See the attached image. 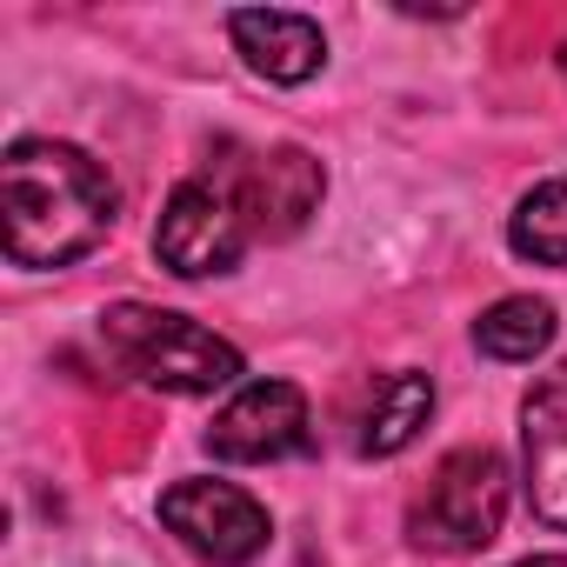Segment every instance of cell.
<instances>
[{"label":"cell","mask_w":567,"mask_h":567,"mask_svg":"<svg viewBox=\"0 0 567 567\" xmlns=\"http://www.w3.org/2000/svg\"><path fill=\"white\" fill-rule=\"evenodd\" d=\"M114 181L94 154L68 141H14L0 161V214H8L14 267H68L94 254L114 227Z\"/></svg>","instance_id":"obj_1"},{"label":"cell","mask_w":567,"mask_h":567,"mask_svg":"<svg viewBox=\"0 0 567 567\" xmlns=\"http://www.w3.org/2000/svg\"><path fill=\"white\" fill-rule=\"evenodd\" d=\"M101 341H107L121 374H134L161 394H214V388L240 381V348L207 334L187 315H167V308H141V301L107 308Z\"/></svg>","instance_id":"obj_2"},{"label":"cell","mask_w":567,"mask_h":567,"mask_svg":"<svg viewBox=\"0 0 567 567\" xmlns=\"http://www.w3.org/2000/svg\"><path fill=\"white\" fill-rule=\"evenodd\" d=\"M507 494H514V474H507V454L501 447H454L427 487L408 501V540L427 547V554H474L501 534L507 520Z\"/></svg>","instance_id":"obj_3"},{"label":"cell","mask_w":567,"mask_h":567,"mask_svg":"<svg viewBox=\"0 0 567 567\" xmlns=\"http://www.w3.org/2000/svg\"><path fill=\"white\" fill-rule=\"evenodd\" d=\"M247 240H254V227H247L240 200H234L214 174L181 181V187L167 194V207H161V227H154V254H161V267L181 274V280H214V274L240 267Z\"/></svg>","instance_id":"obj_4"},{"label":"cell","mask_w":567,"mask_h":567,"mask_svg":"<svg viewBox=\"0 0 567 567\" xmlns=\"http://www.w3.org/2000/svg\"><path fill=\"white\" fill-rule=\"evenodd\" d=\"M161 527H167L187 554H200V560H214V567H247V560H260L267 540H274L267 507H260L247 487H234V481H174V487L161 494Z\"/></svg>","instance_id":"obj_5"},{"label":"cell","mask_w":567,"mask_h":567,"mask_svg":"<svg viewBox=\"0 0 567 567\" xmlns=\"http://www.w3.org/2000/svg\"><path fill=\"white\" fill-rule=\"evenodd\" d=\"M207 454H214V461H240V467L315 454L308 394H301L295 381H247V388H234V401H227V408L214 414V427H207Z\"/></svg>","instance_id":"obj_6"},{"label":"cell","mask_w":567,"mask_h":567,"mask_svg":"<svg viewBox=\"0 0 567 567\" xmlns=\"http://www.w3.org/2000/svg\"><path fill=\"white\" fill-rule=\"evenodd\" d=\"M214 181L240 200L254 240H288V234H301L308 214H315L321 194H328V174H321V161H315L308 147H267V154H247V161L220 167Z\"/></svg>","instance_id":"obj_7"},{"label":"cell","mask_w":567,"mask_h":567,"mask_svg":"<svg viewBox=\"0 0 567 567\" xmlns=\"http://www.w3.org/2000/svg\"><path fill=\"white\" fill-rule=\"evenodd\" d=\"M520 481L534 520L567 534V354L520 401Z\"/></svg>","instance_id":"obj_8"},{"label":"cell","mask_w":567,"mask_h":567,"mask_svg":"<svg viewBox=\"0 0 567 567\" xmlns=\"http://www.w3.org/2000/svg\"><path fill=\"white\" fill-rule=\"evenodd\" d=\"M227 34H234L240 61L254 74H267L274 87H301L328 61V34L308 14H288V8H240V14H227Z\"/></svg>","instance_id":"obj_9"},{"label":"cell","mask_w":567,"mask_h":567,"mask_svg":"<svg viewBox=\"0 0 567 567\" xmlns=\"http://www.w3.org/2000/svg\"><path fill=\"white\" fill-rule=\"evenodd\" d=\"M427 414H434V381H427V374H414V368L381 374V381L368 388L361 414H354V454H368V461L401 454V447L427 427Z\"/></svg>","instance_id":"obj_10"},{"label":"cell","mask_w":567,"mask_h":567,"mask_svg":"<svg viewBox=\"0 0 567 567\" xmlns=\"http://www.w3.org/2000/svg\"><path fill=\"white\" fill-rule=\"evenodd\" d=\"M554 328H560V321H554V301H540V295H507V301H494V308L474 321V348H481L487 361L520 368V361L547 354Z\"/></svg>","instance_id":"obj_11"},{"label":"cell","mask_w":567,"mask_h":567,"mask_svg":"<svg viewBox=\"0 0 567 567\" xmlns=\"http://www.w3.org/2000/svg\"><path fill=\"white\" fill-rule=\"evenodd\" d=\"M507 240H514V254L534 260V267H567V174L540 181V187L514 207Z\"/></svg>","instance_id":"obj_12"},{"label":"cell","mask_w":567,"mask_h":567,"mask_svg":"<svg viewBox=\"0 0 567 567\" xmlns=\"http://www.w3.org/2000/svg\"><path fill=\"white\" fill-rule=\"evenodd\" d=\"M514 567H567L560 554H534V560H514Z\"/></svg>","instance_id":"obj_13"},{"label":"cell","mask_w":567,"mask_h":567,"mask_svg":"<svg viewBox=\"0 0 567 567\" xmlns=\"http://www.w3.org/2000/svg\"><path fill=\"white\" fill-rule=\"evenodd\" d=\"M560 68H567V54H560Z\"/></svg>","instance_id":"obj_14"}]
</instances>
